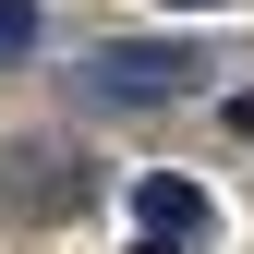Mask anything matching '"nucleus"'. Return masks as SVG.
I'll list each match as a JSON object with an SVG mask.
<instances>
[{
    "label": "nucleus",
    "mask_w": 254,
    "mask_h": 254,
    "mask_svg": "<svg viewBox=\"0 0 254 254\" xmlns=\"http://www.w3.org/2000/svg\"><path fill=\"white\" fill-rule=\"evenodd\" d=\"M182 85H206V49H182V37L73 49V97H97V109H157V97H182Z\"/></svg>",
    "instance_id": "obj_1"
},
{
    "label": "nucleus",
    "mask_w": 254,
    "mask_h": 254,
    "mask_svg": "<svg viewBox=\"0 0 254 254\" xmlns=\"http://www.w3.org/2000/svg\"><path fill=\"white\" fill-rule=\"evenodd\" d=\"M133 218H145V242H182V254H194V242L218 230L206 182H182V170H145V182H133Z\"/></svg>",
    "instance_id": "obj_2"
},
{
    "label": "nucleus",
    "mask_w": 254,
    "mask_h": 254,
    "mask_svg": "<svg viewBox=\"0 0 254 254\" xmlns=\"http://www.w3.org/2000/svg\"><path fill=\"white\" fill-rule=\"evenodd\" d=\"M37 37H49L37 0H0V61H37Z\"/></svg>",
    "instance_id": "obj_3"
},
{
    "label": "nucleus",
    "mask_w": 254,
    "mask_h": 254,
    "mask_svg": "<svg viewBox=\"0 0 254 254\" xmlns=\"http://www.w3.org/2000/svg\"><path fill=\"white\" fill-rule=\"evenodd\" d=\"M145 254H182V242H145Z\"/></svg>",
    "instance_id": "obj_4"
}]
</instances>
